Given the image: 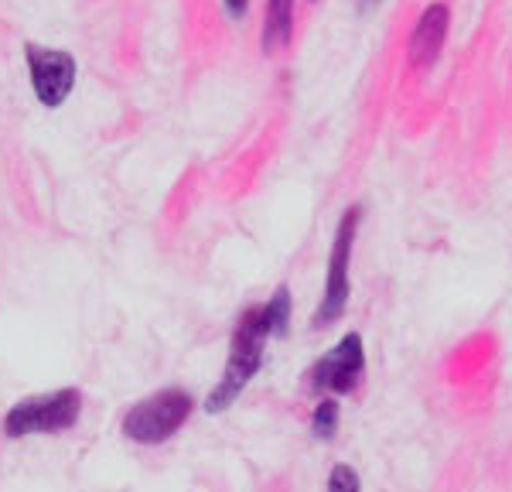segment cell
Masks as SVG:
<instances>
[{
  "label": "cell",
  "instance_id": "52a82bcc",
  "mask_svg": "<svg viewBox=\"0 0 512 492\" xmlns=\"http://www.w3.org/2000/svg\"><path fill=\"white\" fill-rule=\"evenodd\" d=\"M448 28H451V11L448 4H431L420 21L414 24V35H410V62L417 69H431L437 62L444 48V38H448Z\"/></svg>",
  "mask_w": 512,
  "mask_h": 492
},
{
  "label": "cell",
  "instance_id": "ba28073f",
  "mask_svg": "<svg viewBox=\"0 0 512 492\" xmlns=\"http://www.w3.org/2000/svg\"><path fill=\"white\" fill-rule=\"evenodd\" d=\"M294 24V0H270L267 24H263V52H277L280 45L291 41Z\"/></svg>",
  "mask_w": 512,
  "mask_h": 492
},
{
  "label": "cell",
  "instance_id": "8992f818",
  "mask_svg": "<svg viewBox=\"0 0 512 492\" xmlns=\"http://www.w3.org/2000/svg\"><path fill=\"white\" fill-rule=\"evenodd\" d=\"M362 369H366V349H362V335L349 332L338 346L321 356L315 369H311V383L318 390L332 393H352L355 383L362 380Z\"/></svg>",
  "mask_w": 512,
  "mask_h": 492
},
{
  "label": "cell",
  "instance_id": "9c48e42d",
  "mask_svg": "<svg viewBox=\"0 0 512 492\" xmlns=\"http://www.w3.org/2000/svg\"><path fill=\"white\" fill-rule=\"evenodd\" d=\"M335 428H338V404L335 400H321L315 407V417H311V431H315V438L328 441L335 438Z\"/></svg>",
  "mask_w": 512,
  "mask_h": 492
},
{
  "label": "cell",
  "instance_id": "7c38bea8",
  "mask_svg": "<svg viewBox=\"0 0 512 492\" xmlns=\"http://www.w3.org/2000/svg\"><path fill=\"white\" fill-rule=\"evenodd\" d=\"M359 4H362V7H376L379 0H359Z\"/></svg>",
  "mask_w": 512,
  "mask_h": 492
},
{
  "label": "cell",
  "instance_id": "30bf717a",
  "mask_svg": "<svg viewBox=\"0 0 512 492\" xmlns=\"http://www.w3.org/2000/svg\"><path fill=\"white\" fill-rule=\"evenodd\" d=\"M359 475H355L349 465H335L332 475H328V489L332 492H359Z\"/></svg>",
  "mask_w": 512,
  "mask_h": 492
},
{
  "label": "cell",
  "instance_id": "3957f363",
  "mask_svg": "<svg viewBox=\"0 0 512 492\" xmlns=\"http://www.w3.org/2000/svg\"><path fill=\"white\" fill-rule=\"evenodd\" d=\"M82 414V393L65 387L55 393H41L14 404L4 417L7 438H28V434H59L76 428Z\"/></svg>",
  "mask_w": 512,
  "mask_h": 492
},
{
  "label": "cell",
  "instance_id": "8fae6325",
  "mask_svg": "<svg viewBox=\"0 0 512 492\" xmlns=\"http://www.w3.org/2000/svg\"><path fill=\"white\" fill-rule=\"evenodd\" d=\"M222 7H226V14L233 21L246 18V11H250V0H222Z\"/></svg>",
  "mask_w": 512,
  "mask_h": 492
},
{
  "label": "cell",
  "instance_id": "5b68a950",
  "mask_svg": "<svg viewBox=\"0 0 512 492\" xmlns=\"http://www.w3.org/2000/svg\"><path fill=\"white\" fill-rule=\"evenodd\" d=\"M24 55H28L31 89H35L38 103L48 110H59L76 86V59L69 52L41 45H24Z\"/></svg>",
  "mask_w": 512,
  "mask_h": 492
},
{
  "label": "cell",
  "instance_id": "7a4b0ae2",
  "mask_svg": "<svg viewBox=\"0 0 512 492\" xmlns=\"http://www.w3.org/2000/svg\"><path fill=\"white\" fill-rule=\"evenodd\" d=\"M192 410H195V400L188 390H178V387L158 390L127 410V417H123V434H127L130 441H137V445H161V441H168L171 434H178L185 428Z\"/></svg>",
  "mask_w": 512,
  "mask_h": 492
},
{
  "label": "cell",
  "instance_id": "6da1fadb",
  "mask_svg": "<svg viewBox=\"0 0 512 492\" xmlns=\"http://www.w3.org/2000/svg\"><path fill=\"white\" fill-rule=\"evenodd\" d=\"M287 328H291V291H287V287H277L267 305L246 311V315L239 318L233 349H229V363L222 369V380L216 383V390L205 397V410H209V414H219V410L233 407V400H239L246 383H250L256 376V369L263 366L267 342L274 339V335H284Z\"/></svg>",
  "mask_w": 512,
  "mask_h": 492
},
{
  "label": "cell",
  "instance_id": "277c9868",
  "mask_svg": "<svg viewBox=\"0 0 512 492\" xmlns=\"http://www.w3.org/2000/svg\"><path fill=\"white\" fill-rule=\"evenodd\" d=\"M359 223H362L359 205H352L342 216V223H338L332 260H328V277H325V301H321L315 315L318 328L338 322L345 305H349V264H352V246H355V233H359Z\"/></svg>",
  "mask_w": 512,
  "mask_h": 492
}]
</instances>
